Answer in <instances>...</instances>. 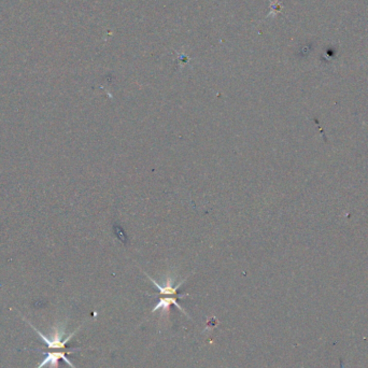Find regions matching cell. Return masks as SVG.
Returning <instances> with one entry per match:
<instances>
[{"mask_svg":"<svg viewBox=\"0 0 368 368\" xmlns=\"http://www.w3.org/2000/svg\"><path fill=\"white\" fill-rule=\"evenodd\" d=\"M23 319H24V320L27 322V323L29 324V326H30L33 330L37 332L38 336L44 341L45 344H47L48 349H59V350H63V351L67 352V353H69V354L75 352V351H79V350H80V349H78V348H75V349H67V342L75 336V334L78 332V329H79L80 327H79L78 329H76V330L72 333V334L69 335L64 341H62V338H63V336H64V334H65V328L54 327L53 337L50 339V338H48L47 336H44V335L42 334V333H40V332H39L36 327H34V326L30 323V322H28L25 318H23Z\"/></svg>","mask_w":368,"mask_h":368,"instance_id":"cell-1","label":"cell"},{"mask_svg":"<svg viewBox=\"0 0 368 368\" xmlns=\"http://www.w3.org/2000/svg\"><path fill=\"white\" fill-rule=\"evenodd\" d=\"M67 352L65 351H57V352H47V358H45L37 368H42L44 366L49 365V368H59V363L60 360H63L64 362H66L69 366H71L72 368H76L73 366V364L69 361V359L66 356ZM69 354V353H68Z\"/></svg>","mask_w":368,"mask_h":368,"instance_id":"cell-2","label":"cell"}]
</instances>
